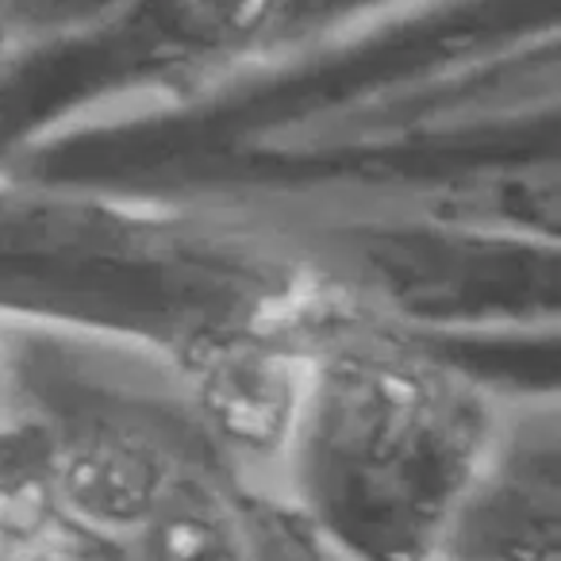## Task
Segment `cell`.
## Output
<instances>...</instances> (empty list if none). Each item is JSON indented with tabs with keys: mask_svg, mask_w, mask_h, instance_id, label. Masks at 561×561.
Returning a JSON list of instances; mask_svg holds the SVG:
<instances>
[{
	"mask_svg": "<svg viewBox=\"0 0 561 561\" xmlns=\"http://www.w3.org/2000/svg\"><path fill=\"white\" fill-rule=\"evenodd\" d=\"M323 351L280 331H247L193 369V412L224 469L250 492L300 484Z\"/></svg>",
	"mask_w": 561,
	"mask_h": 561,
	"instance_id": "6da1fadb",
	"label": "cell"
},
{
	"mask_svg": "<svg viewBox=\"0 0 561 561\" xmlns=\"http://www.w3.org/2000/svg\"><path fill=\"white\" fill-rule=\"evenodd\" d=\"M181 477L185 466L162 443L124 427H96L62 435L47 489L81 527L131 546Z\"/></svg>",
	"mask_w": 561,
	"mask_h": 561,
	"instance_id": "7a4b0ae2",
	"label": "cell"
},
{
	"mask_svg": "<svg viewBox=\"0 0 561 561\" xmlns=\"http://www.w3.org/2000/svg\"><path fill=\"white\" fill-rule=\"evenodd\" d=\"M127 561H247L234 507L185 469L158 515L127 546Z\"/></svg>",
	"mask_w": 561,
	"mask_h": 561,
	"instance_id": "3957f363",
	"label": "cell"
},
{
	"mask_svg": "<svg viewBox=\"0 0 561 561\" xmlns=\"http://www.w3.org/2000/svg\"><path fill=\"white\" fill-rule=\"evenodd\" d=\"M0 561H127V546L81 527L35 484L0 492Z\"/></svg>",
	"mask_w": 561,
	"mask_h": 561,
	"instance_id": "277c9868",
	"label": "cell"
},
{
	"mask_svg": "<svg viewBox=\"0 0 561 561\" xmlns=\"http://www.w3.org/2000/svg\"><path fill=\"white\" fill-rule=\"evenodd\" d=\"M181 16L201 39L234 43L257 32L273 0H178Z\"/></svg>",
	"mask_w": 561,
	"mask_h": 561,
	"instance_id": "5b68a950",
	"label": "cell"
},
{
	"mask_svg": "<svg viewBox=\"0 0 561 561\" xmlns=\"http://www.w3.org/2000/svg\"><path fill=\"white\" fill-rule=\"evenodd\" d=\"M12 400V362H9V351L0 343V408Z\"/></svg>",
	"mask_w": 561,
	"mask_h": 561,
	"instance_id": "8992f818",
	"label": "cell"
}]
</instances>
